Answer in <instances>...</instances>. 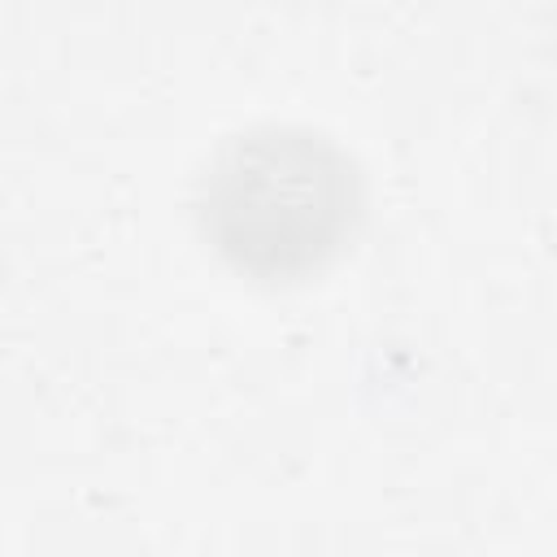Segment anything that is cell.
<instances>
[{
  "label": "cell",
  "mask_w": 557,
  "mask_h": 557,
  "mask_svg": "<svg viewBox=\"0 0 557 557\" xmlns=\"http://www.w3.org/2000/svg\"><path fill=\"white\" fill-rule=\"evenodd\" d=\"M352 170L318 135L257 131L235 139L209 183L218 248L261 274L313 265L352 218Z\"/></svg>",
  "instance_id": "cell-1"
}]
</instances>
